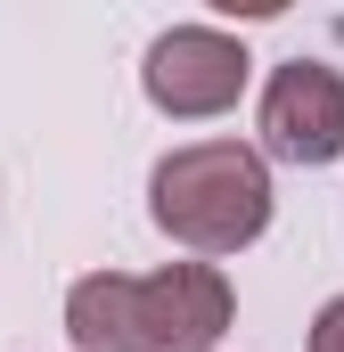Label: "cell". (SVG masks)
<instances>
[{"mask_svg": "<svg viewBox=\"0 0 344 352\" xmlns=\"http://www.w3.org/2000/svg\"><path fill=\"white\" fill-rule=\"evenodd\" d=\"M148 213L189 254H238L270 230V164L246 140H189L148 173Z\"/></svg>", "mask_w": 344, "mask_h": 352, "instance_id": "2", "label": "cell"}, {"mask_svg": "<svg viewBox=\"0 0 344 352\" xmlns=\"http://www.w3.org/2000/svg\"><path fill=\"white\" fill-rule=\"evenodd\" d=\"M312 352H344V295L320 303V320H312Z\"/></svg>", "mask_w": 344, "mask_h": 352, "instance_id": "5", "label": "cell"}, {"mask_svg": "<svg viewBox=\"0 0 344 352\" xmlns=\"http://www.w3.org/2000/svg\"><path fill=\"white\" fill-rule=\"evenodd\" d=\"M246 74H255V58H246L238 33H222V25H172V33L148 41L140 90H148V107L172 115V123H205V115L238 107Z\"/></svg>", "mask_w": 344, "mask_h": 352, "instance_id": "3", "label": "cell"}, {"mask_svg": "<svg viewBox=\"0 0 344 352\" xmlns=\"http://www.w3.org/2000/svg\"><path fill=\"white\" fill-rule=\"evenodd\" d=\"M262 156H279V164L344 156V74L328 58H287L262 82Z\"/></svg>", "mask_w": 344, "mask_h": 352, "instance_id": "4", "label": "cell"}, {"mask_svg": "<svg viewBox=\"0 0 344 352\" xmlns=\"http://www.w3.org/2000/svg\"><path fill=\"white\" fill-rule=\"evenodd\" d=\"M230 278L213 263H164L148 278L90 270L66 287V336L74 352H213L230 328Z\"/></svg>", "mask_w": 344, "mask_h": 352, "instance_id": "1", "label": "cell"}]
</instances>
